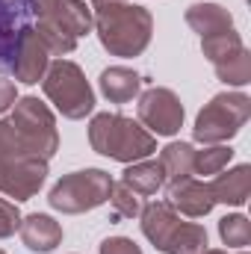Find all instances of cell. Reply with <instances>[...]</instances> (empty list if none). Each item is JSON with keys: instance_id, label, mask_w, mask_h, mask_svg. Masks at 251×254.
Instances as JSON below:
<instances>
[{"instance_id": "d6a6232c", "label": "cell", "mask_w": 251, "mask_h": 254, "mask_svg": "<svg viewBox=\"0 0 251 254\" xmlns=\"http://www.w3.org/2000/svg\"><path fill=\"white\" fill-rule=\"evenodd\" d=\"M237 254H249V252H237Z\"/></svg>"}, {"instance_id": "d6986e66", "label": "cell", "mask_w": 251, "mask_h": 254, "mask_svg": "<svg viewBox=\"0 0 251 254\" xmlns=\"http://www.w3.org/2000/svg\"><path fill=\"white\" fill-rule=\"evenodd\" d=\"M234 160V148L231 145H204L201 151H195L192 157V178H213L222 169H228V163Z\"/></svg>"}, {"instance_id": "ffe728a7", "label": "cell", "mask_w": 251, "mask_h": 254, "mask_svg": "<svg viewBox=\"0 0 251 254\" xmlns=\"http://www.w3.org/2000/svg\"><path fill=\"white\" fill-rule=\"evenodd\" d=\"M216 68V77L234 89H243L251 83V51L249 48H240L237 54H231L228 60L213 65Z\"/></svg>"}, {"instance_id": "ba28073f", "label": "cell", "mask_w": 251, "mask_h": 254, "mask_svg": "<svg viewBox=\"0 0 251 254\" xmlns=\"http://www.w3.org/2000/svg\"><path fill=\"white\" fill-rule=\"evenodd\" d=\"M21 6L36 21H48L74 39L92 33V9L86 0H21Z\"/></svg>"}, {"instance_id": "44dd1931", "label": "cell", "mask_w": 251, "mask_h": 254, "mask_svg": "<svg viewBox=\"0 0 251 254\" xmlns=\"http://www.w3.org/2000/svg\"><path fill=\"white\" fill-rule=\"evenodd\" d=\"M210 246V237H207V228L198 225V222H181L166 254H201Z\"/></svg>"}, {"instance_id": "52a82bcc", "label": "cell", "mask_w": 251, "mask_h": 254, "mask_svg": "<svg viewBox=\"0 0 251 254\" xmlns=\"http://www.w3.org/2000/svg\"><path fill=\"white\" fill-rule=\"evenodd\" d=\"M136 110H139V125L154 136H175L184 127V116H187L181 98L166 86H151L139 92Z\"/></svg>"}, {"instance_id": "3957f363", "label": "cell", "mask_w": 251, "mask_h": 254, "mask_svg": "<svg viewBox=\"0 0 251 254\" xmlns=\"http://www.w3.org/2000/svg\"><path fill=\"white\" fill-rule=\"evenodd\" d=\"M42 89L45 98L57 107V113H63V119L80 122L95 113V89L86 80L83 68L71 60H57L48 65L42 77Z\"/></svg>"}, {"instance_id": "277c9868", "label": "cell", "mask_w": 251, "mask_h": 254, "mask_svg": "<svg viewBox=\"0 0 251 254\" xmlns=\"http://www.w3.org/2000/svg\"><path fill=\"white\" fill-rule=\"evenodd\" d=\"M251 119V98L246 92H219L201 107L192 125V139L198 145H222L234 139Z\"/></svg>"}, {"instance_id": "ac0fdd59", "label": "cell", "mask_w": 251, "mask_h": 254, "mask_svg": "<svg viewBox=\"0 0 251 254\" xmlns=\"http://www.w3.org/2000/svg\"><path fill=\"white\" fill-rule=\"evenodd\" d=\"M192 157H195V148L189 142H169L160 151V166L166 172V184L192 178Z\"/></svg>"}, {"instance_id": "9c48e42d", "label": "cell", "mask_w": 251, "mask_h": 254, "mask_svg": "<svg viewBox=\"0 0 251 254\" xmlns=\"http://www.w3.org/2000/svg\"><path fill=\"white\" fill-rule=\"evenodd\" d=\"M48 65H51V51L45 48V42L39 39V33L30 24L18 27L15 45H12V54H9V68H12L15 80L33 86V83H39L45 77Z\"/></svg>"}, {"instance_id": "83f0119b", "label": "cell", "mask_w": 251, "mask_h": 254, "mask_svg": "<svg viewBox=\"0 0 251 254\" xmlns=\"http://www.w3.org/2000/svg\"><path fill=\"white\" fill-rule=\"evenodd\" d=\"M21 228V210L15 201L0 198V240H9Z\"/></svg>"}, {"instance_id": "f546056e", "label": "cell", "mask_w": 251, "mask_h": 254, "mask_svg": "<svg viewBox=\"0 0 251 254\" xmlns=\"http://www.w3.org/2000/svg\"><path fill=\"white\" fill-rule=\"evenodd\" d=\"M15 101H18V89H15V83L6 80V77H0V116L9 113V110L15 107Z\"/></svg>"}, {"instance_id": "836d02e7", "label": "cell", "mask_w": 251, "mask_h": 254, "mask_svg": "<svg viewBox=\"0 0 251 254\" xmlns=\"http://www.w3.org/2000/svg\"><path fill=\"white\" fill-rule=\"evenodd\" d=\"M0 254H6V252H0Z\"/></svg>"}, {"instance_id": "d4e9b609", "label": "cell", "mask_w": 251, "mask_h": 254, "mask_svg": "<svg viewBox=\"0 0 251 254\" xmlns=\"http://www.w3.org/2000/svg\"><path fill=\"white\" fill-rule=\"evenodd\" d=\"M33 30L39 33V39L45 42V48H48L51 54H57V57H65V54H71V51L77 48V39H74V36H68L65 30L48 24V21H36Z\"/></svg>"}, {"instance_id": "e0dca14e", "label": "cell", "mask_w": 251, "mask_h": 254, "mask_svg": "<svg viewBox=\"0 0 251 254\" xmlns=\"http://www.w3.org/2000/svg\"><path fill=\"white\" fill-rule=\"evenodd\" d=\"M122 184H127L136 195H157L166 187V172L160 160H136L127 163V169L122 172Z\"/></svg>"}, {"instance_id": "484cf974", "label": "cell", "mask_w": 251, "mask_h": 254, "mask_svg": "<svg viewBox=\"0 0 251 254\" xmlns=\"http://www.w3.org/2000/svg\"><path fill=\"white\" fill-rule=\"evenodd\" d=\"M110 204H113L116 216H122V219H136V216L142 213V198L130 190L127 184H122V181H113Z\"/></svg>"}, {"instance_id": "cb8c5ba5", "label": "cell", "mask_w": 251, "mask_h": 254, "mask_svg": "<svg viewBox=\"0 0 251 254\" xmlns=\"http://www.w3.org/2000/svg\"><path fill=\"white\" fill-rule=\"evenodd\" d=\"M21 157H33L30 151H27V145L21 142V136H18V130L12 127L9 119H0V169L3 166H9V163H15V160H21ZM42 160V157H39Z\"/></svg>"}, {"instance_id": "5bb4252c", "label": "cell", "mask_w": 251, "mask_h": 254, "mask_svg": "<svg viewBox=\"0 0 251 254\" xmlns=\"http://www.w3.org/2000/svg\"><path fill=\"white\" fill-rule=\"evenodd\" d=\"M210 195L216 204H228V207H243L249 201L251 192V166L240 163L234 169H222L219 175H213V181L207 184Z\"/></svg>"}, {"instance_id": "8fae6325", "label": "cell", "mask_w": 251, "mask_h": 254, "mask_svg": "<svg viewBox=\"0 0 251 254\" xmlns=\"http://www.w3.org/2000/svg\"><path fill=\"white\" fill-rule=\"evenodd\" d=\"M166 201L172 204V210L178 216H189V219H204L216 207L207 181H201V178H184V181L169 184V198Z\"/></svg>"}, {"instance_id": "603a6c76", "label": "cell", "mask_w": 251, "mask_h": 254, "mask_svg": "<svg viewBox=\"0 0 251 254\" xmlns=\"http://www.w3.org/2000/svg\"><path fill=\"white\" fill-rule=\"evenodd\" d=\"M219 237L228 249H246L251 243V222L243 213H228L219 219Z\"/></svg>"}, {"instance_id": "30bf717a", "label": "cell", "mask_w": 251, "mask_h": 254, "mask_svg": "<svg viewBox=\"0 0 251 254\" xmlns=\"http://www.w3.org/2000/svg\"><path fill=\"white\" fill-rule=\"evenodd\" d=\"M48 181V160L21 157L0 169V195L9 201H30Z\"/></svg>"}, {"instance_id": "4dcf8cb0", "label": "cell", "mask_w": 251, "mask_h": 254, "mask_svg": "<svg viewBox=\"0 0 251 254\" xmlns=\"http://www.w3.org/2000/svg\"><path fill=\"white\" fill-rule=\"evenodd\" d=\"M116 3H127V0H92V9H104V6H116Z\"/></svg>"}, {"instance_id": "8992f818", "label": "cell", "mask_w": 251, "mask_h": 254, "mask_svg": "<svg viewBox=\"0 0 251 254\" xmlns=\"http://www.w3.org/2000/svg\"><path fill=\"white\" fill-rule=\"evenodd\" d=\"M9 122L33 157H42L51 163V157L60 151V130H57V116L51 113L48 104H42L33 95H24L15 101Z\"/></svg>"}, {"instance_id": "1f68e13d", "label": "cell", "mask_w": 251, "mask_h": 254, "mask_svg": "<svg viewBox=\"0 0 251 254\" xmlns=\"http://www.w3.org/2000/svg\"><path fill=\"white\" fill-rule=\"evenodd\" d=\"M201 254H228V252H222V249H204Z\"/></svg>"}, {"instance_id": "5b68a950", "label": "cell", "mask_w": 251, "mask_h": 254, "mask_svg": "<svg viewBox=\"0 0 251 254\" xmlns=\"http://www.w3.org/2000/svg\"><path fill=\"white\" fill-rule=\"evenodd\" d=\"M110 190H113V178L104 169H80L63 175L51 192H48V204L65 213V216H77V213H89L101 204L110 201Z\"/></svg>"}, {"instance_id": "4fadbf2b", "label": "cell", "mask_w": 251, "mask_h": 254, "mask_svg": "<svg viewBox=\"0 0 251 254\" xmlns=\"http://www.w3.org/2000/svg\"><path fill=\"white\" fill-rule=\"evenodd\" d=\"M21 243L30 249V252L48 254L54 252L57 246H63V225L48 216V213H30V216H21Z\"/></svg>"}, {"instance_id": "9a60e30c", "label": "cell", "mask_w": 251, "mask_h": 254, "mask_svg": "<svg viewBox=\"0 0 251 254\" xmlns=\"http://www.w3.org/2000/svg\"><path fill=\"white\" fill-rule=\"evenodd\" d=\"M98 86H101V95L110 101V104H127L133 98H139L142 92V77L127 68V65H110L101 71L98 77Z\"/></svg>"}, {"instance_id": "7a4b0ae2", "label": "cell", "mask_w": 251, "mask_h": 254, "mask_svg": "<svg viewBox=\"0 0 251 254\" xmlns=\"http://www.w3.org/2000/svg\"><path fill=\"white\" fill-rule=\"evenodd\" d=\"M89 145L95 154L119 160V163H136L148 160L157 151V136L148 133L139 122L122 113H95L89 122Z\"/></svg>"}, {"instance_id": "4316f807", "label": "cell", "mask_w": 251, "mask_h": 254, "mask_svg": "<svg viewBox=\"0 0 251 254\" xmlns=\"http://www.w3.org/2000/svg\"><path fill=\"white\" fill-rule=\"evenodd\" d=\"M15 24H18V12L6 0H0V63H6V57L12 54L15 36H18Z\"/></svg>"}, {"instance_id": "2e32d148", "label": "cell", "mask_w": 251, "mask_h": 254, "mask_svg": "<svg viewBox=\"0 0 251 254\" xmlns=\"http://www.w3.org/2000/svg\"><path fill=\"white\" fill-rule=\"evenodd\" d=\"M189 30H195L201 39L210 36V33H222V30H231L234 27V15L222 6V3H213V0H198V3H189L187 12Z\"/></svg>"}, {"instance_id": "f1b7e54d", "label": "cell", "mask_w": 251, "mask_h": 254, "mask_svg": "<svg viewBox=\"0 0 251 254\" xmlns=\"http://www.w3.org/2000/svg\"><path fill=\"white\" fill-rule=\"evenodd\" d=\"M101 254H142V249L130 237H107L101 243Z\"/></svg>"}, {"instance_id": "6da1fadb", "label": "cell", "mask_w": 251, "mask_h": 254, "mask_svg": "<svg viewBox=\"0 0 251 254\" xmlns=\"http://www.w3.org/2000/svg\"><path fill=\"white\" fill-rule=\"evenodd\" d=\"M92 27L110 57H142L154 36V15L139 3H116L92 12Z\"/></svg>"}, {"instance_id": "7402d4cb", "label": "cell", "mask_w": 251, "mask_h": 254, "mask_svg": "<svg viewBox=\"0 0 251 254\" xmlns=\"http://www.w3.org/2000/svg\"><path fill=\"white\" fill-rule=\"evenodd\" d=\"M240 48H246V45H243V36H240L234 27H231V30H222V33H210V36L201 39V54H204V60L210 65L228 60V57L237 54Z\"/></svg>"}, {"instance_id": "7c38bea8", "label": "cell", "mask_w": 251, "mask_h": 254, "mask_svg": "<svg viewBox=\"0 0 251 254\" xmlns=\"http://www.w3.org/2000/svg\"><path fill=\"white\" fill-rule=\"evenodd\" d=\"M139 225H142L145 240H148L157 252L166 254L169 243H172V237H175V231H178V225H181V216L172 210L169 201H151V204L142 207V213H139Z\"/></svg>"}]
</instances>
